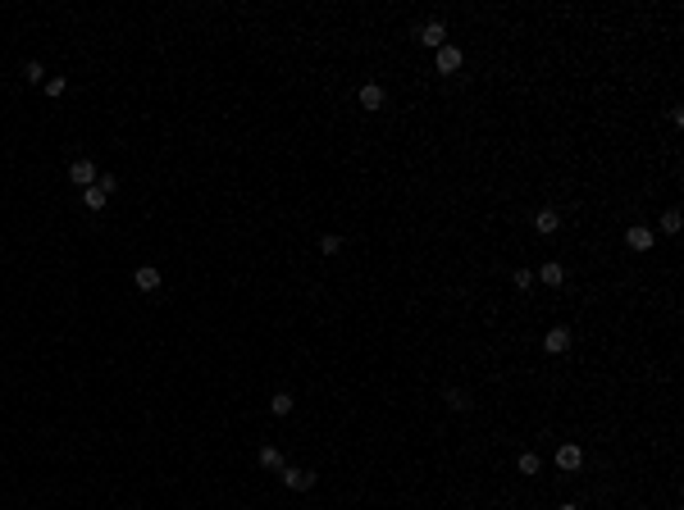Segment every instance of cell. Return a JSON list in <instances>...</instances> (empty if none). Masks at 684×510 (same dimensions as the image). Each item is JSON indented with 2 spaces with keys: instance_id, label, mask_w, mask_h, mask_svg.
Masks as SVG:
<instances>
[{
  "instance_id": "1",
  "label": "cell",
  "mask_w": 684,
  "mask_h": 510,
  "mask_svg": "<svg viewBox=\"0 0 684 510\" xmlns=\"http://www.w3.org/2000/svg\"><path fill=\"white\" fill-rule=\"evenodd\" d=\"M415 42H420V46H429V51H438V46H447V23H443V19H429V23H420V33H415Z\"/></svg>"
},
{
  "instance_id": "2",
  "label": "cell",
  "mask_w": 684,
  "mask_h": 510,
  "mask_svg": "<svg viewBox=\"0 0 684 510\" xmlns=\"http://www.w3.org/2000/svg\"><path fill=\"white\" fill-rule=\"evenodd\" d=\"M283 488L288 492H306V488H315V469H292V465H283Z\"/></svg>"
},
{
  "instance_id": "3",
  "label": "cell",
  "mask_w": 684,
  "mask_h": 510,
  "mask_svg": "<svg viewBox=\"0 0 684 510\" xmlns=\"http://www.w3.org/2000/svg\"><path fill=\"white\" fill-rule=\"evenodd\" d=\"M579 465H584V446H579V442H565V446H556V469H565V474H575Z\"/></svg>"
},
{
  "instance_id": "4",
  "label": "cell",
  "mask_w": 684,
  "mask_h": 510,
  "mask_svg": "<svg viewBox=\"0 0 684 510\" xmlns=\"http://www.w3.org/2000/svg\"><path fill=\"white\" fill-rule=\"evenodd\" d=\"M96 164H91V160H73V164H69V183H73V187H91V183H96Z\"/></svg>"
},
{
  "instance_id": "5",
  "label": "cell",
  "mask_w": 684,
  "mask_h": 510,
  "mask_svg": "<svg viewBox=\"0 0 684 510\" xmlns=\"http://www.w3.org/2000/svg\"><path fill=\"white\" fill-rule=\"evenodd\" d=\"M565 347H570V328H547L543 333V351L547 356H565Z\"/></svg>"
},
{
  "instance_id": "6",
  "label": "cell",
  "mask_w": 684,
  "mask_h": 510,
  "mask_svg": "<svg viewBox=\"0 0 684 510\" xmlns=\"http://www.w3.org/2000/svg\"><path fill=\"white\" fill-rule=\"evenodd\" d=\"M356 100H360V109H383V100H388V91H383L379 82H365V87L356 91Z\"/></svg>"
},
{
  "instance_id": "7",
  "label": "cell",
  "mask_w": 684,
  "mask_h": 510,
  "mask_svg": "<svg viewBox=\"0 0 684 510\" xmlns=\"http://www.w3.org/2000/svg\"><path fill=\"white\" fill-rule=\"evenodd\" d=\"M434 55H438V73H456V69L466 64V55L456 51V46H438Z\"/></svg>"
},
{
  "instance_id": "8",
  "label": "cell",
  "mask_w": 684,
  "mask_h": 510,
  "mask_svg": "<svg viewBox=\"0 0 684 510\" xmlns=\"http://www.w3.org/2000/svg\"><path fill=\"white\" fill-rule=\"evenodd\" d=\"M652 242H657V237H652L648 224H634V228L625 233V246H630V251H652Z\"/></svg>"
},
{
  "instance_id": "9",
  "label": "cell",
  "mask_w": 684,
  "mask_h": 510,
  "mask_svg": "<svg viewBox=\"0 0 684 510\" xmlns=\"http://www.w3.org/2000/svg\"><path fill=\"white\" fill-rule=\"evenodd\" d=\"M132 282H137V292H155V287H160V269H155V264H137Z\"/></svg>"
},
{
  "instance_id": "10",
  "label": "cell",
  "mask_w": 684,
  "mask_h": 510,
  "mask_svg": "<svg viewBox=\"0 0 684 510\" xmlns=\"http://www.w3.org/2000/svg\"><path fill=\"white\" fill-rule=\"evenodd\" d=\"M109 196H114V192H105L100 183H91V187H82V206H87V210H105Z\"/></svg>"
},
{
  "instance_id": "11",
  "label": "cell",
  "mask_w": 684,
  "mask_h": 510,
  "mask_svg": "<svg viewBox=\"0 0 684 510\" xmlns=\"http://www.w3.org/2000/svg\"><path fill=\"white\" fill-rule=\"evenodd\" d=\"M538 282H543V287H561V282H565V269H561L556 260H547L543 269H538Z\"/></svg>"
},
{
  "instance_id": "12",
  "label": "cell",
  "mask_w": 684,
  "mask_h": 510,
  "mask_svg": "<svg viewBox=\"0 0 684 510\" xmlns=\"http://www.w3.org/2000/svg\"><path fill=\"white\" fill-rule=\"evenodd\" d=\"M534 228H538V233L547 237V233H556V228H561V215H556V210H538V215H534Z\"/></svg>"
},
{
  "instance_id": "13",
  "label": "cell",
  "mask_w": 684,
  "mask_h": 510,
  "mask_svg": "<svg viewBox=\"0 0 684 510\" xmlns=\"http://www.w3.org/2000/svg\"><path fill=\"white\" fill-rule=\"evenodd\" d=\"M270 415L288 419V415H292V392H274V397H270Z\"/></svg>"
},
{
  "instance_id": "14",
  "label": "cell",
  "mask_w": 684,
  "mask_h": 510,
  "mask_svg": "<svg viewBox=\"0 0 684 510\" xmlns=\"http://www.w3.org/2000/svg\"><path fill=\"white\" fill-rule=\"evenodd\" d=\"M538 469H543V460H538V451H525V456L516 460V474H525V478H534Z\"/></svg>"
},
{
  "instance_id": "15",
  "label": "cell",
  "mask_w": 684,
  "mask_h": 510,
  "mask_svg": "<svg viewBox=\"0 0 684 510\" xmlns=\"http://www.w3.org/2000/svg\"><path fill=\"white\" fill-rule=\"evenodd\" d=\"M256 465H261V469H283L279 446H261V451H256Z\"/></svg>"
},
{
  "instance_id": "16",
  "label": "cell",
  "mask_w": 684,
  "mask_h": 510,
  "mask_svg": "<svg viewBox=\"0 0 684 510\" xmlns=\"http://www.w3.org/2000/svg\"><path fill=\"white\" fill-rule=\"evenodd\" d=\"M447 406H452V410H470V406H475V401H470V392L452 388V392H447Z\"/></svg>"
},
{
  "instance_id": "17",
  "label": "cell",
  "mask_w": 684,
  "mask_h": 510,
  "mask_svg": "<svg viewBox=\"0 0 684 510\" xmlns=\"http://www.w3.org/2000/svg\"><path fill=\"white\" fill-rule=\"evenodd\" d=\"M23 82H33V87H37V82H46V69L37 64V60H28V64H23Z\"/></svg>"
},
{
  "instance_id": "18",
  "label": "cell",
  "mask_w": 684,
  "mask_h": 510,
  "mask_svg": "<svg viewBox=\"0 0 684 510\" xmlns=\"http://www.w3.org/2000/svg\"><path fill=\"white\" fill-rule=\"evenodd\" d=\"M680 224H684V219H680V210H666V215H662V233H671V237L680 233Z\"/></svg>"
},
{
  "instance_id": "19",
  "label": "cell",
  "mask_w": 684,
  "mask_h": 510,
  "mask_svg": "<svg viewBox=\"0 0 684 510\" xmlns=\"http://www.w3.org/2000/svg\"><path fill=\"white\" fill-rule=\"evenodd\" d=\"M319 251H324V255H337V251H342V237H337V233H324V237H319Z\"/></svg>"
},
{
  "instance_id": "20",
  "label": "cell",
  "mask_w": 684,
  "mask_h": 510,
  "mask_svg": "<svg viewBox=\"0 0 684 510\" xmlns=\"http://www.w3.org/2000/svg\"><path fill=\"white\" fill-rule=\"evenodd\" d=\"M511 282H516V292H529V287H534V273L529 269H516V273H511Z\"/></svg>"
},
{
  "instance_id": "21",
  "label": "cell",
  "mask_w": 684,
  "mask_h": 510,
  "mask_svg": "<svg viewBox=\"0 0 684 510\" xmlns=\"http://www.w3.org/2000/svg\"><path fill=\"white\" fill-rule=\"evenodd\" d=\"M69 91V78H46V96H64Z\"/></svg>"
},
{
  "instance_id": "22",
  "label": "cell",
  "mask_w": 684,
  "mask_h": 510,
  "mask_svg": "<svg viewBox=\"0 0 684 510\" xmlns=\"http://www.w3.org/2000/svg\"><path fill=\"white\" fill-rule=\"evenodd\" d=\"M556 510H579V506H575V501H561V506H556Z\"/></svg>"
}]
</instances>
